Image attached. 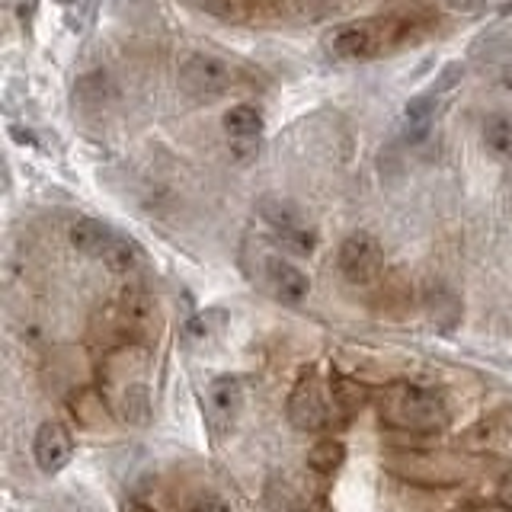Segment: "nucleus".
I'll use <instances>...</instances> for the list:
<instances>
[{
	"label": "nucleus",
	"instance_id": "obj_1",
	"mask_svg": "<svg viewBox=\"0 0 512 512\" xmlns=\"http://www.w3.org/2000/svg\"><path fill=\"white\" fill-rule=\"evenodd\" d=\"M381 420L397 429H439L445 426L448 413L439 394L404 384V388H394L381 400Z\"/></svg>",
	"mask_w": 512,
	"mask_h": 512
},
{
	"label": "nucleus",
	"instance_id": "obj_2",
	"mask_svg": "<svg viewBox=\"0 0 512 512\" xmlns=\"http://www.w3.org/2000/svg\"><path fill=\"white\" fill-rule=\"evenodd\" d=\"M71 244L87 253V256H96V260H103L109 269L116 272H128L141 263V250L132 244L128 237L116 234L103 221H93V218H80L74 228H71Z\"/></svg>",
	"mask_w": 512,
	"mask_h": 512
},
{
	"label": "nucleus",
	"instance_id": "obj_3",
	"mask_svg": "<svg viewBox=\"0 0 512 512\" xmlns=\"http://www.w3.org/2000/svg\"><path fill=\"white\" fill-rule=\"evenodd\" d=\"M391 23L384 20H362V23H346L340 29H333V36L327 48L336 58L346 61H359V58H372L391 45Z\"/></svg>",
	"mask_w": 512,
	"mask_h": 512
},
{
	"label": "nucleus",
	"instance_id": "obj_4",
	"mask_svg": "<svg viewBox=\"0 0 512 512\" xmlns=\"http://www.w3.org/2000/svg\"><path fill=\"white\" fill-rule=\"evenodd\" d=\"M288 420H292L295 429H304V432L324 429L330 420L327 397L320 391V381L311 372H304L292 388V394H288Z\"/></svg>",
	"mask_w": 512,
	"mask_h": 512
},
{
	"label": "nucleus",
	"instance_id": "obj_5",
	"mask_svg": "<svg viewBox=\"0 0 512 512\" xmlns=\"http://www.w3.org/2000/svg\"><path fill=\"white\" fill-rule=\"evenodd\" d=\"M340 272L352 285H368L381 272V247L372 234L356 231L340 247Z\"/></svg>",
	"mask_w": 512,
	"mask_h": 512
},
{
	"label": "nucleus",
	"instance_id": "obj_6",
	"mask_svg": "<svg viewBox=\"0 0 512 512\" xmlns=\"http://www.w3.org/2000/svg\"><path fill=\"white\" fill-rule=\"evenodd\" d=\"M180 80H183V87L196 96H221L224 90L234 87V71L221 58L192 55L180 68Z\"/></svg>",
	"mask_w": 512,
	"mask_h": 512
},
{
	"label": "nucleus",
	"instance_id": "obj_7",
	"mask_svg": "<svg viewBox=\"0 0 512 512\" xmlns=\"http://www.w3.org/2000/svg\"><path fill=\"white\" fill-rule=\"evenodd\" d=\"M74 455V439L71 432L61 423H42L36 432V442H32V458H36L42 474H58L64 464Z\"/></svg>",
	"mask_w": 512,
	"mask_h": 512
},
{
	"label": "nucleus",
	"instance_id": "obj_8",
	"mask_svg": "<svg viewBox=\"0 0 512 512\" xmlns=\"http://www.w3.org/2000/svg\"><path fill=\"white\" fill-rule=\"evenodd\" d=\"M224 132L231 135L234 151L240 157H250L263 135V112L250 103H240V106L228 109L224 112Z\"/></svg>",
	"mask_w": 512,
	"mask_h": 512
},
{
	"label": "nucleus",
	"instance_id": "obj_9",
	"mask_svg": "<svg viewBox=\"0 0 512 512\" xmlns=\"http://www.w3.org/2000/svg\"><path fill=\"white\" fill-rule=\"evenodd\" d=\"M266 276H269V285H272V292H276L282 301L288 304H298L301 298H308L311 292V282L308 276L292 266V263H285L279 260V256H272V260H266Z\"/></svg>",
	"mask_w": 512,
	"mask_h": 512
},
{
	"label": "nucleus",
	"instance_id": "obj_10",
	"mask_svg": "<svg viewBox=\"0 0 512 512\" xmlns=\"http://www.w3.org/2000/svg\"><path fill=\"white\" fill-rule=\"evenodd\" d=\"M240 381L237 378H218L208 388V413L215 416L218 423H228L231 416L240 410Z\"/></svg>",
	"mask_w": 512,
	"mask_h": 512
},
{
	"label": "nucleus",
	"instance_id": "obj_11",
	"mask_svg": "<svg viewBox=\"0 0 512 512\" xmlns=\"http://www.w3.org/2000/svg\"><path fill=\"white\" fill-rule=\"evenodd\" d=\"M484 144L493 157L512 160V112H493L484 122Z\"/></svg>",
	"mask_w": 512,
	"mask_h": 512
},
{
	"label": "nucleus",
	"instance_id": "obj_12",
	"mask_svg": "<svg viewBox=\"0 0 512 512\" xmlns=\"http://www.w3.org/2000/svg\"><path fill=\"white\" fill-rule=\"evenodd\" d=\"M432 116H436V100H432V96H416V100H410L407 112H404V135H407V141L426 138L429 128H432Z\"/></svg>",
	"mask_w": 512,
	"mask_h": 512
},
{
	"label": "nucleus",
	"instance_id": "obj_13",
	"mask_svg": "<svg viewBox=\"0 0 512 512\" xmlns=\"http://www.w3.org/2000/svg\"><path fill=\"white\" fill-rule=\"evenodd\" d=\"M343 458H346V448L336 439L317 442L308 452V464H311V471H317V474H333L343 464Z\"/></svg>",
	"mask_w": 512,
	"mask_h": 512
},
{
	"label": "nucleus",
	"instance_id": "obj_14",
	"mask_svg": "<svg viewBox=\"0 0 512 512\" xmlns=\"http://www.w3.org/2000/svg\"><path fill=\"white\" fill-rule=\"evenodd\" d=\"M122 416L128 423H138V426L151 420V397H148V388H144V384H132V388L125 391Z\"/></svg>",
	"mask_w": 512,
	"mask_h": 512
},
{
	"label": "nucleus",
	"instance_id": "obj_15",
	"mask_svg": "<svg viewBox=\"0 0 512 512\" xmlns=\"http://www.w3.org/2000/svg\"><path fill=\"white\" fill-rule=\"evenodd\" d=\"M189 512H234L231 503L224 500L218 493H205V496H196V500L189 503Z\"/></svg>",
	"mask_w": 512,
	"mask_h": 512
},
{
	"label": "nucleus",
	"instance_id": "obj_16",
	"mask_svg": "<svg viewBox=\"0 0 512 512\" xmlns=\"http://www.w3.org/2000/svg\"><path fill=\"white\" fill-rule=\"evenodd\" d=\"M13 7H16V16H20V23L29 26L32 13H36V0H13Z\"/></svg>",
	"mask_w": 512,
	"mask_h": 512
},
{
	"label": "nucleus",
	"instance_id": "obj_17",
	"mask_svg": "<svg viewBox=\"0 0 512 512\" xmlns=\"http://www.w3.org/2000/svg\"><path fill=\"white\" fill-rule=\"evenodd\" d=\"M500 500L512 506V474H509V477L503 480V484H500Z\"/></svg>",
	"mask_w": 512,
	"mask_h": 512
},
{
	"label": "nucleus",
	"instance_id": "obj_18",
	"mask_svg": "<svg viewBox=\"0 0 512 512\" xmlns=\"http://www.w3.org/2000/svg\"><path fill=\"white\" fill-rule=\"evenodd\" d=\"M128 512H144L141 506H128Z\"/></svg>",
	"mask_w": 512,
	"mask_h": 512
},
{
	"label": "nucleus",
	"instance_id": "obj_19",
	"mask_svg": "<svg viewBox=\"0 0 512 512\" xmlns=\"http://www.w3.org/2000/svg\"><path fill=\"white\" fill-rule=\"evenodd\" d=\"M58 4H64V7H68V4H74V0H58Z\"/></svg>",
	"mask_w": 512,
	"mask_h": 512
}]
</instances>
